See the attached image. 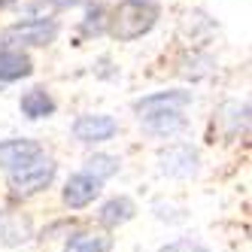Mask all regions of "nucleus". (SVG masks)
Segmentation results:
<instances>
[{"label":"nucleus","instance_id":"nucleus-1","mask_svg":"<svg viewBox=\"0 0 252 252\" xmlns=\"http://www.w3.org/2000/svg\"><path fill=\"white\" fill-rule=\"evenodd\" d=\"M158 15H161V9H158L155 0H122V3L113 9L110 33L122 43L140 40L155 28Z\"/></svg>","mask_w":252,"mask_h":252},{"label":"nucleus","instance_id":"nucleus-2","mask_svg":"<svg viewBox=\"0 0 252 252\" xmlns=\"http://www.w3.org/2000/svg\"><path fill=\"white\" fill-rule=\"evenodd\" d=\"M52 179H55V161L46 155H37L9 170V191L15 197H31V194L43 191Z\"/></svg>","mask_w":252,"mask_h":252},{"label":"nucleus","instance_id":"nucleus-3","mask_svg":"<svg viewBox=\"0 0 252 252\" xmlns=\"http://www.w3.org/2000/svg\"><path fill=\"white\" fill-rule=\"evenodd\" d=\"M58 37V25L49 19H25L0 33V49H22V46H49Z\"/></svg>","mask_w":252,"mask_h":252},{"label":"nucleus","instance_id":"nucleus-4","mask_svg":"<svg viewBox=\"0 0 252 252\" xmlns=\"http://www.w3.org/2000/svg\"><path fill=\"white\" fill-rule=\"evenodd\" d=\"M191 103V94L189 92H158V94H149V97H143L134 103V110L140 113V119L146 122L152 116H164V113H179L183 106Z\"/></svg>","mask_w":252,"mask_h":252},{"label":"nucleus","instance_id":"nucleus-5","mask_svg":"<svg viewBox=\"0 0 252 252\" xmlns=\"http://www.w3.org/2000/svg\"><path fill=\"white\" fill-rule=\"evenodd\" d=\"M100 186H103V179L92 176V173H73L67 179V186H64V204L70 210H82L94 201V197L100 194Z\"/></svg>","mask_w":252,"mask_h":252},{"label":"nucleus","instance_id":"nucleus-6","mask_svg":"<svg viewBox=\"0 0 252 252\" xmlns=\"http://www.w3.org/2000/svg\"><path fill=\"white\" fill-rule=\"evenodd\" d=\"M119 131L113 116H79L73 122V137L79 143H103Z\"/></svg>","mask_w":252,"mask_h":252},{"label":"nucleus","instance_id":"nucleus-7","mask_svg":"<svg viewBox=\"0 0 252 252\" xmlns=\"http://www.w3.org/2000/svg\"><path fill=\"white\" fill-rule=\"evenodd\" d=\"M158 161H161V173H170V176H194L197 173V152L191 146H186V143L161 152Z\"/></svg>","mask_w":252,"mask_h":252},{"label":"nucleus","instance_id":"nucleus-8","mask_svg":"<svg viewBox=\"0 0 252 252\" xmlns=\"http://www.w3.org/2000/svg\"><path fill=\"white\" fill-rule=\"evenodd\" d=\"M43 155V146L37 140H3L0 143V167H19L25 161Z\"/></svg>","mask_w":252,"mask_h":252},{"label":"nucleus","instance_id":"nucleus-9","mask_svg":"<svg viewBox=\"0 0 252 252\" xmlns=\"http://www.w3.org/2000/svg\"><path fill=\"white\" fill-rule=\"evenodd\" d=\"M33 73V64L22 49H3L0 52V82H15Z\"/></svg>","mask_w":252,"mask_h":252},{"label":"nucleus","instance_id":"nucleus-10","mask_svg":"<svg viewBox=\"0 0 252 252\" xmlns=\"http://www.w3.org/2000/svg\"><path fill=\"white\" fill-rule=\"evenodd\" d=\"M134 213H137V207H134L131 197H113V201H106V204L100 207V225L119 228V225H125V222H131Z\"/></svg>","mask_w":252,"mask_h":252},{"label":"nucleus","instance_id":"nucleus-11","mask_svg":"<svg viewBox=\"0 0 252 252\" xmlns=\"http://www.w3.org/2000/svg\"><path fill=\"white\" fill-rule=\"evenodd\" d=\"M22 113L28 119H46L55 113V100L49 97V92H43V88H31V92L22 94Z\"/></svg>","mask_w":252,"mask_h":252},{"label":"nucleus","instance_id":"nucleus-12","mask_svg":"<svg viewBox=\"0 0 252 252\" xmlns=\"http://www.w3.org/2000/svg\"><path fill=\"white\" fill-rule=\"evenodd\" d=\"M31 237V225L22 216H12V213H0V243H22Z\"/></svg>","mask_w":252,"mask_h":252},{"label":"nucleus","instance_id":"nucleus-13","mask_svg":"<svg viewBox=\"0 0 252 252\" xmlns=\"http://www.w3.org/2000/svg\"><path fill=\"white\" fill-rule=\"evenodd\" d=\"M113 246V240L106 234H94V231H82V234H73L67 240L64 252H106Z\"/></svg>","mask_w":252,"mask_h":252},{"label":"nucleus","instance_id":"nucleus-14","mask_svg":"<svg viewBox=\"0 0 252 252\" xmlns=\"http://www.w3.org/2000/svg\"><path fill=\"white\" fill-rule=\"evenodd\" d=\"M73 3H76V0H37V3L22 6V15H25V19H55L58 9H67Z\"/></svg>","mask_w":252,"mask_h":252},{"label":"nucleus","instance_id":"nucleus-15","mask_svg":"<svg viewBox=\"0 0 252 252\" xmlns=\"http://www.w3.org/2000/svg\"><path fill=\"white\" fill-rule=\"evenodd\" d=\"M85 173H92L97 179H110V176L119 173V158H113V155H92L85 161Z\"/></svg>","mask_w":252,"mask_h":252},{"label":"nucleus","instance_id":"nucleus-16","mask_svg":"<svg viewBox=\"0 0 252 252\" xmlns=\"http://www.w3.org/2000/svg\"><path fill=\"white\" fill-rule=\"evenodd\" d=\"M186 125V119L179 116V113H164V116H152V119H146V128L152 131V134H173V131H179Z\"/></svg>","mask_w":252,"mask_h":252},{"label":"nucleus","instance_id":"nucleus-17","mask_svg":"<svg viewBox=\"0 0 252 252\" xmlns=\"http://www.w3.org/2000/svg\"><path fill=\"white\" fill-rule=\"evenodd\" d=\"M158 252H210L204 243H197V240H173L167 246H161Z\"/></svg>","mask_w":252,"mask_h":252},{"label":"nucleus","instance_id":"nucleus-18","mask_svg":"<svg viewBox=\"0 0 252 252\" xmlns=\"http://www.w3.org/2000/svg\"><path fill=\"white\" fill-rule=\"evenodd\" d=\"M0 3H9V0H0Z\"/></svg>","mask_w":252,"mask_h":252}]
</instances>
